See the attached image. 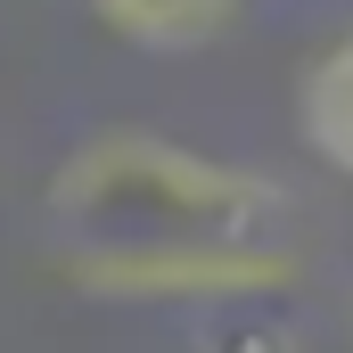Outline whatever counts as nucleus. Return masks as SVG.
Instances as JSON below:
<instances>
[{
    "label": "nucleus",
    "instance_id": "obj_1",
    "mask_svg": "<svg viewBox=\"0 0 353 353\" xmlns=\"http://www.w3.org/2000/svg\"><path fill=\"white\" fill-rule=\"evenodd\" d=\"M50 255L90 296H205L247 304L304 279L288 189L165 132H90L50 173Z\"/></svg>",
    "mask_w": 353,
    "mask_h": 353
},
{
    "label": "nucleus",
    "instance_id": "obj_2",
    "mask_svg": "<svg viewBox=\"0 0 353 353\" xmlns=\"http://www.w3.org/2000/svg\"><path fill=\"white\" fill-rule=\"evenodd\" d=\"M304 140L353 181V25L321 50V66L304 74Z\"/></svg>",
    "mask_w": 353,
    "mask_h": 353
},
{
    "label": "nucleus",
    "instance_id": "obj_3",
    "mask_svg": "<svg viewBox=\"0 0 353 353\" xmlns=\"http://www.w3.org/2000/svg\"><path fill=\"white\" fill-rule=\"evenodd\" d=\"M123 41H148V50H189L205 33H222L230 0H90Z\"/></svg>",
    "mask_w": 353,
    "mask_h": 353
},
{
    "label": "nucleus",
    "instance_id": "obj_4",
    "mask_svg": "<svg viewBox=\"0 0 353 353\" xmlns=\"http://www.w3.org/2000/svg\"><path fill=\"white\" fill-rule=\"evenodd\" d=\"M345 312H353V304H345Z\"/></svg>",
    "mask_w": 353,
    "mask_h": 353
}]
</instances>
